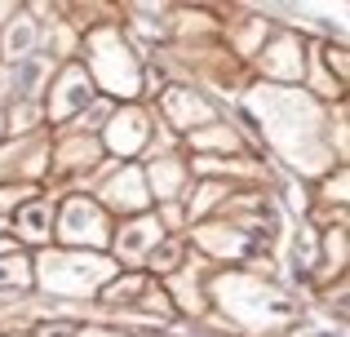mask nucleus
I'll use <instances>...</instances> for the list:
<instances>
[{"label":"nucleus","instance_id":"nucleus-28","mask_svg":"<svg viewBox=\"0 0 350 337\" xmlns=\"http://www.w3.org/2000/svg\"><path fill=\"white\" fill-rule=\"evenodd\" d=\"M36 337H71V329H62V324H53V329H40Z\"/></svg>","mask_w":350,"mask_h":337},{"label":"nucleus","instance_id":"nucleus-3","mask_svg":"<svg viewBox=\"0 0 350 337\" xmlns=\"http://www.w3.org/2000/svg\"><path fill=\"white\" fill-rule=\"evenodd\" d=\"M111 280V262L94 253H44L40 258V284L58 297H94Z\"/></svg>","mask_w":350,"mask_h":337},{"label":"nucleus","instance_id":"nucleus-8","mask_svg":"<svg viewBox=\"0 0 350 337\" xmlns=\"http://www.w3.org/2000/svg\"><path fill=\"white\" fill-rule=\"evenodd\" d=\"M103 200L120 213H142L146 204H151V191H146V178L142 169H120L111 182L103 187Z\"/></svg>","mask_w":350,"mask_h":337},{"label":"nucleus","instance_id":"nucleus-5","mask_svg":"<svg viewBox=\"0 0 350 337\" xmlns=\"http://www.w3.org/2000/svg\"><path fill=\"white\" fill-rule=\"evenodd\" d=\"M58 235L80 253V249H103L111 226H107L103 204H94V200H85V196H71L58 213Z\"/></svg>","mask_w":350,"mask_h":337},{"label":"nucleus","instance_id":"nucleus-22","mask_svg":"<svg viewBox=\"0 0 350 337\" xmlns=\"http://www.w3.org/2000/svg\"><path fill=\"white\" fill-rule=\"evenodd\" d=\"M146 258H151V267H155V271L173 267V262H178V240H160L151 253H146Z\"/></svg>","mask_w":350,"mask_h":337},{"label":"nucleus","instance_id":"nucleus-1","mask_svg":"<svg viewBox=\"0 0 350 337\" xmlns=\"http://www.w3.org/2000/svg\"><path fill=\"white\" fill-rule=\"evenodd\" d=\"M244 103L253 111V120L266 129V142L297 173L333 169V151L324 142V107L310 94L280 89V85H253Z\"/></svg>","mask_w":350,"mask_h":337},{"label":"nucleus","instance_id":"nucleus-23","mask_svg":"<svg viewBox=\"0 0 350 337\" xmlns=\"http://www.w3.org/2000/svg\"><path fill=\"white\" fill-rule=\"evenodd\" d=\"M324 249H328V258H337V267H342V262H346V231H342V226H337V231H328L324 235Z\"/></svg>","mask_w":350,"mask_h":337},{"label":"nucleus","instance_id":"nucleus-6","mask_svg":"<svg viewBox=\"0 0 350 337\" xmlns=\"http://www.w3.org/2000/svg\"><path fill=\"white\" fill-rule=\"evenodd\" d=\"M146 133H151L146 111H137V107H120L111 120H107V129H103V147L111 151V156H133V151L146 147Z\"/></svg>","mask_w":350,"mask_h":337},{"label":"nucleus","instance_id":"nucleus-21","mask_svg":"<svg viewBox=\"0 0 350 337\" xmlns=\"http://www.w3.org/2000/svg\"><path fill=\"white\" fill-rule=\"evenodd\" d=\"M319 58L328 62V71H333L337 85H342V80H346V44L342 40H337V44H319Z\"/></svg>","mask_w":350,"mask_h":337},{"label":"nucleus","instance_id":"nucleus-2","mask_svg":"<svg viewBox=\"0 0 350 337\" xmlns=\"http://www.w3.org/2000/svg\"><path fill=\"white\" fill-rule=\"evenodd\" d=\"M213 293L231 311V320H239L244 329H280L297 315V302L284 288H275L271 280H257V275H239V271L217 275Z\"/></svg>","mask_w":350,"mask_h":337},{"label":"nucleus","instance_id":"nucleus-30","mask_svg":"<svg viewBox=\"0 0 350 337\" xmlns=\"http://www.w3.org/2000/svg\"><path fill=\"white\" fill-rule=\"evenodd\" d=\"M0 89H9V71H0Z\"/></svg>","mask_w":350,"mask_h":337},{"label":"nucleus","instance_id":"nucleus-7","mask_svg":"<svg viewBox=\"0 0 350 337\" xmlns=\"http://www.w3.org/2000/svg\"><path fill=\"white\" fill-rule=\"evenodd\" d=\"M94 103V80H89L85 67H67L58 80V89H53L49 98V120H71L76 111H85V107Z\"/></svg>","mask_w":350,"mask_h":337},{"label":"nucleus","instance_id":"nucleus-4","mask_svg":"<svg viewBox=\"0 0 350 337\" xmlns=\"http://www.w3.org/2000/svg\"><path fill=\"white\" fill-rule=\"evenodd\" d=\"M89 53H94V80L107 89V94L116 98H137V89H142V67H137L133 49H129L124 40H120L116 27H103V31L89 36Z\"/></svg>","mask_w":350,"mask_h":337},{"label":"nucleus","instance_id":"nucleus-32","mask_svg":"<svg viewBox=\"0 0 350 337\" xmlns=\"http://www.w3.org/2000/svg\"><path fill=\"white\" fill-rule=\"evenodd\" d=\"M14 337H23V333H14Z\"/></svg>","mask_w":350,"mask_h":337},{"label":"nucleus","instance_id":"nucleus-26","mask_svg":"<svg viewBox=\"0 0 350 337\" xmlns=\"http://www.w3.org/2000/svg\"><path fill=\"white\" fill-rule=\"evenodd\" d=\"M328 196H337V204H346V173L337 169V178L328 182Z\"/></svg>","mask_w":350,"mask_h":337},{"label":"nucleus","instance_id":"nucleus-11","mask_svg":"<svg viewBox=\"0 0 350 337\" xmlns=\"http://www.w3.org/2000/svg\"><path fill=\"white\" fill-rule=\"evenodd\" d=\"M196 240H200L204 253H226V258H244V253H253V240H248L235 222L231 226H226V222L222 226H200Z\"/></svg>","mask_w":350,"mask_h":337},{"label":"nucleus","instance_id":"nucleus-29","mask_svg":"<svg viewBox=\"0 0 350 337\" xmlns=\"http://www.w3.org/2000/svg\"><path fill=\"white\" fill-rule=\"evenodd\" d=\"M9 18H18V5H0V23H9Z\"/></svg>","mask_w":350,"mask_h":337},{"label":"nucleus","instance_id":"nucleus-25","mask_svg":"<svg viewBox=\"0 0 350 337\" xmlns=\"http://www.w3.org/2000/svg\"><path fill=\"white\" fill-rule=\"evenodd\" d=\"M293 337H346L342 329H328V324H310V329H301V333H293Z\"/></svg>","mask_w":350,"mask_h":337},{"label":"nucleus","instance_id":"nucleus-19","mask_svg":"<svg viewBox=\"0 0 350 337\" xmlns=\"http://www.w3.org/2000/svg\"><path fill=\"white\" fill-rule=\"evenodd\" d=\"M94 160H98V142H85V138L67 142L58 151V169H80V165H94Z\"/></svg>","mask_w":350,"mask_h":337},{"label":"nucleus","instance_id":"nucleus-15","mask_svg":"<svg viewBox=\"0 0 350 337\" xmlns=\"http://www.w3.org/2000/svg\"><path fill=\"white\" fill-rule=\"evenodd\" d=\"M36 40H40V27H36L31 18H9V27H5V53H9L14 62L31 58Z\"/></svg>","mask_w":350,"mask_h":337},{"label":"nucleus","instance_id":"nucleus-9","mask_svg":"<svg viewBox=\"0 0 350 337\" xmlns=\"http://www.w3.org/2000/svg\"><path fill=\"white\" fill-rule=\"evenodd\" d=\"M301 67H306V62H301V44L293 40V36H280V40L271 44V49L262 53V71L266 76L275 80V85H288V80H301Z\"/></svg>","mask_w":350,"mask_h":337},{"label":"nucleus","instance_id":"nucleus-17","mask_svg":"<svg viewBox=\"0 0 350 337\" xmlns=\"http://www.w3.org/2000/svg\"><path fill=\"white\" fill-rule=\"evenodd\" d=\"M146 178V191L155 187V196H173V191L182 187V178H187V169L178 165V160H155L151 173H142Z\"/></svg>","mask_w":350,"mask_h":337},{"label":"nucleus","instance_id":"nucleus-18","mask_svg":"<svg viewBox=\"0 0 350 337\" xmlns=\"http://www.w3.org/2000/svg\"><path fill=\"white\" fill-rule=\"evenodd\" d=\"M196 151H239V138L235 129H222V124H204L200 133H191Z\"/></svg>","mask_w":350,"mask_h":337},{"label":"nucleus","instance_id":"nucleus-24","mask_svg":"<svg viewBox=\"0 0 350 337\" xmlns=\"http://www.w3.org/2000/svg\"><path fill=\"white\" fill-rule=\"evenodd\" d=\"M262 36H266V23H248L244 31H239V49H244V53H253Z\"/></svg>","mask_w":350,"mask_h":337},{"label":"nucleus","instance_id":"nucleus-31","mask_svg":"<svg viewBox=\"0 0 350 337\" xmlns=\"http://www.w3.org/2000/svg\"><path fill=\"white\" fill-rule=\"evenodd\" d=\"M0 133H5V120H0Z\"/></svg>","mask_w":350,"mask_h":337},{"label":"nucleus","instance_id":"nucleus-20","mask_svg":"<svg viewBox=\"0 0 350 337\" xmlns=\"http://www.w3.org/2000/svg\"><path fill=\"white\" fill-rule=\"evenodd\" d=\"M315 231H310V226H297V240H293V267L297 271H310L315 267Z\"/></svg>","mask_w":350,"mask_h":337},{"label":"nucleus","instance_id":"nucleus-13","mask_svg":"<svg viewBox=\"0 0 350 337\" xmlns=\"http://www.w3.org/2000/svg\"><path fill=\"white\" fill-rule=\"evenodd\" d=\"M49 226H53L49 200H31V204H23V208H18V217H14V231L23 235V240H31V244L49 240Z\"/></svg>","mask_w":350,"mask_h":337},{"label":"nucleus","instance_id":"nucleus-14","mask_svg":"<svg viewBox=\"0 0 350 337\" xmlns=\"http://www.w3.org/2000/svg\"><path fill=\"white\" fill-rule=\"evenodd\" d=\"M44 76H49V62H44V58L9 62V94H14V98H36V89H40Z\"/></svg>","mask_w":350,"mask_h":337},{"label":"nucleus","instance_id":"nucleus-16","mask_svg":"<svg viewBox=\"0 0 350 337\" xmlns=\"http://www.w3.org/2000/svg\"><path fill=\"white\" fill-rule=\"evenodd\" d=\"M31 284V262L23 253H5L0 258V293H23Z\"/></svg>","mask_w":350,"mask_h":337},{"label":"nucleus","instance_id":"nucleus-12","mask_svg":"<svg viewBox=\"0 0 350 337\" xmlns=\"http://www.w3.org/2000/svg\"><path fill=\"white\" fill-rule=\"evenodd\" d=\"M164 111H169L173 124H182V129L213 120V107H208L200 94H191V89H169V94H164Z\"/></svg>","mask_w":350,"mask_h":337},{"label":"nucleus","instance_id":"nucleus-10","mask_svg":"<svg viewBox=\"0 0 350 337\" xmlns=\"http://www.w3.org/2000/svg\"><path fill=\"white\" fill-rule=\"evenodd\" d=\"M160 240H164L160 222H155V217H137V222H129L124 231H120V240H116V253H120L124 262H137V258H146V253H151Z\"/></svg>","mask_w":350,"mask_h":337},{"label":"nucleus","instance_id":"nucleus-27","mask_svg":"<svg viewBox=\"0 0 350 337\" xmlns=\"http://www.w3.org/2000/svg\"><path fill=\"white\" fill-rule=\"evenodd\" d=\"M71 337H124V333H111V329H85V333H71Z\"/></svg>","mask_w":350,"mask_h":337}]
</instances>
